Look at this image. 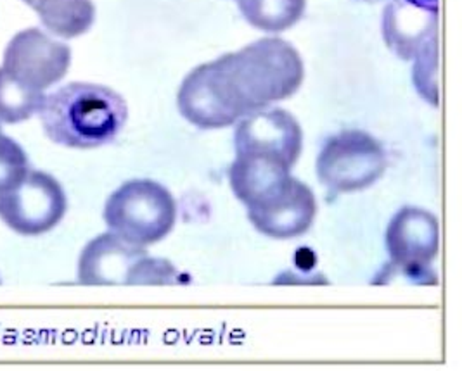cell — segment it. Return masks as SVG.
Instances as JSON below:
<instances>
[{"instance_id": "1", "label": "cell", "mask_w": 462, "mask_h": 371, "mask_svg": "<svg viewBox=\"0 0 462 371\" xmlns=\"http://www.w3.org/2000/svg\"><path fill=\"white\" fill-rule=\"evenodd\" d=\"M305 78L296 47L263 37L196 66L180 83L177 105L199 130H220L254 111L293 97Z\"/></svg>"}, {"instance_id": "2", "label": "cell", "mask_w": 462, "mask_h": 371, "mask_svg": "<svg viewBox=\"0 0 462 371\" xmlns=\"http://www.w3.org/2000/svg\"><path fill=\"white\" fill-rule=\"evenodd\" d=\"M45 135L71 149L111 144L128 120L125 99L97 83L73 82L45 95L39 113Z\"/></svg>"}, {"instance_id": "3", "label": "cell", "mask_w": 462, "mask_h": 371, "mask_svg": "<svg viewBox=\"0 0 462 371\" xmlns=\"http://www.w3.org/2000/svg\"><path fill=\"white\" fill-rule=\"evenodd\" d=\"M79 280L84 285H175L186 276L167 259L107 231L82 250Z\"/></svg>"}, {"instance_id": "4", "label": "cell", "mask_w": 462, "mask_h": 371, "mask_svg": "<svg viewBox=\"0 0 462 371\" xmlns=\"http://www.w3.org/2000/svg\"><path fill=\"white\" fill-rule=\"evenodd\" d=\"M177 204L167 186L152 180H132L116 188L105 206L109 231L126 242L149 248L175 227Z\"/></svg>"}, {"instance_id": "5", "label": "cell", "mask_w": 462, "mask_h": 371, "mask_svg": "<svg viewBox=\"0 0 462 371\" xmlns=\"http://www.w3.org/2000/svg\"><path fill=\"white\" fill-rule=\"evenodd\" d=\"M386 152L371 133L343 130L317 156V178L333 194H354L374 186L386 171Z\"/></svg>"}, {"instance_id": "6", "label": "cell", "mask_w": 462, "mask_h": 371, "mask_svg": "<svg viewBox=\"0 0 462 371\" xmlns=\"http://www.w3.org/2000/svg\"><path fill=\"white\" fill-rule=\"evenodd\" d=\"M66 209L63 186L43 171H28L20 186L0 194V218L22 235L52 230L63 220Z\"/></svg>"}, {"instance_id": "7", "label": "cell", "mask_w": 462, "mask_h": 371, "mask_svg": "<svg viewBox=\"0 0 462 371\" xmlns=\"http://www.w3.org/2000/svg\"><path fill=\"white\" fill-rule=\"evenodd\" d=\"M71 66V49L41 28L16 33L4 50L2 68L23 85L45 92L61 82Z\"/></svg>"}, {"instance_id": "8", "label": "cell", "mask_w": 462, "mask_h": 371, "mask_svg": "<svg viewBox=\"0 0 462 371\" xmlns=\"http://www.w3.org/2000/svg\"><path fill=\"white\" fill-rule=\"evenodd\" d=\"M440 249V225L435 214L420 207H402L390 220L386 230V250L393 268L409 278L433 282L428 278L431 263Z\"/></svg>"}, {"instance_id": "9", "label": "cell", "mask_w": 462, "mask_h": 371, "mask_svg": "<svg viewBox=\"0 0 462 371\" xmlns=\"http://www.w3.org/2000/svg\"><path fill=\"white\" fill-rule=\"evenodd\" d=\"M234 149L236 154L279 158L294 167L303 149V131L286 109L265 107L236 123Z\"/></svg>"}, {"instance_id": "10", "label": "cell", "mask_w": 462, "mask_h": 371, "mask_svg": "<svg viewBox=\"0 0 462 371\" xmlns=\"http://www.w3.org/2000/svg\"><path fill=\"white\" fill-rule=\"evenodd\" d=\"M316 214L314 192L294 176L275 195L256 206L248 207V218L253 227L265 237L277 240L296 239L307 233Z\"/></svg>"}, {"instance_id": "11", "label": "cell", "mask_w": 462, "mask_h": 371, "mask_svg": "<svg viewBox=\"0 0 462 371\" xmlns=\"http://www.w3.org/2000/svg\"><path fill=\"white\" fill-rule=\"evenodd\" d=\"M383 41L402 61H412L422 47L439 37V9L409 0H393L383 11Z\"/></svg>"}, {"instance_id": "12", "label": "cell", "mask_w": 462, "mask_h": 371, "mask_svg": "<svg viewBox=\"0 0 462 371\" xmlns=\"http://www.w3.org/2000/svg\"><path fill=\"white\" fill-rule=\"evenodd\" d=\"M42 21L47 32L61 39H77L96 21L92 0H23Z\"/></svg>"}, {"instance_id": "13", "label": "cell", "mask_w": 462, "mask_h": 371, "mask_svg": "<svg viewBox=\"0 0 462 371\" xmlns=\"http://www.w3.org/2000/svg\"><path fill=\"white\" fill-rule=\"evenodd\" d=\"M243 18L269 35L293 28L303 18L307 0H236Z\"/></svg>"}, {"instance_id": "14", "label": "cell", "mask_w": 462, "mask_h": 371, "mask_svg": "<svg viewBox=\"0 0 462 371\" xmlns=\"http://www.w3.org/2000/svg\"><path fill=\"white\" fill-rule=\"evenodd\" d=\"M45 92L33 90L13 78L0 66V123L16 124L39 114Z\"/></svg>"}, {"instance_id": "15", "label": "cell", "mask_w": 462, "mask_h": 371, "mask_svg": "<svg viewBox=\"0 0 462 371\" xmlns=\"http://www.w3.org/2000/svg\"><path fill=\"white\" fill-rule=\"evenodd\" d=\"M412 61V82L418 94L426 103L439 105V37L428 41Z\"/></svg>"}, {"instance_id": "16", "label": "cell", "mask_w": 462, "mask_h": 371, "mask_svg": "<svg viewBox=\"0 0 462 371\" xmlns=\"http://www.w3.org/2000/svg\"><path fill=\"white\" fill-rule=\"evenodd\" d=\"M30 171L22 145L0 131V194L20 186Z\"/></svg>"}, {"instance_id": "17", "label": "cell", "mask_w": 462, "mask_h": 371, "mask_svg": "<svg viewBox=\"0 0 462 371\" xmlns=\"http://www.w3.org/2000/svg\"><path fill=\"white\" fill-rule=\"evenodd\" d=\"M409 2L420 4V5H424V7H431V9H439V0H409Z\"/></svg>"}, {"instance_id": "18", "label": "cell", "mask_w": 462, "mask_h": 371, "mask_svg": "<svg viewBox=\"0 0 462 371\" xmlns=\"http://www.w3.org/2000/svg\"><path fill=\"white\" fill-rule=\"evenodd\" d=\"M0 131H2V123H0Z\"/></svg>"}]
</instances>
